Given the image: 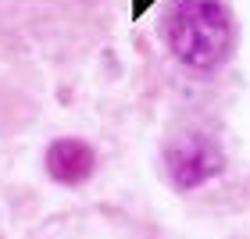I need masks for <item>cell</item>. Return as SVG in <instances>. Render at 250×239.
<instances>
[{"mask_svg":"<svg viewBox=\"0 0 250 239\" xmlns=\"http://www.w3.org/2000/svg\"><path fill=\"white\" fill-rule=\"evenodd\" d=\"M93 146L83 143V139H58L50 143L47 150V172L54 182H61V186H79V182H86L93 175Z\"/></svg>","mask_w":250,"mask_h":239,"instance_id":"3957f363","label":"cell"},{"mask_svg":"<svg viewBox=\"0 0 250 239\" xmlns=\"http://www.w3.org/2000/svg\"><path fill=\"white\" fill-rule=\"evenodd\" d=\"M232 15L225 0H175L165 15V40L179 64L214 72L232 54Z\"/></svg>","mask_w":250,"mask_h":239,"instance_id":"6da1fadb","label":"cell"},{"mask_svg":"<svg viewBox=\"0 0 250 239\" xmlns=\"http://www.w3.org/2000/svg\"><path fill=\"white\" fill-rule=\"evenodd\" d=\"M165 164L179 189H197L225 168V154L208 132H179L165 146Z\"/></svg>","mask_w":250,"mask_h":239,"instance_id":"7a4b0ae2","label":"cell"}]
</instances>
